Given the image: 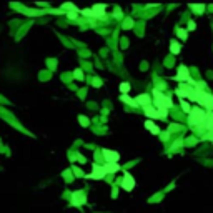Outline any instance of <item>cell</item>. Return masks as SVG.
<instances>
[{"label": "cell", "mask_w": 213, "mask_h": 213, "mask_svg": "<svg viewBox=\"0 0 213 213\" xmlns=\"http://www.w3.org/2000/svg\"><path fill=\"white\" fill-rule=\"evenodd\" d=\"M153 100H155V108L162 113L163 120H166V115H168V110L173 106V102L170 97L163 95L160 90H153Z\"/></svg>", "instance_id": "6da1fadb"}, {"label": "cell", "mask_w": 213, "mask_h": 213, "mask_svg": "<svg viewBox=\"0 0 213 213\" xmlns=\"http://www.w3.org/2000/svg\"><path fill=\"white\" fill-rule=\"evenodd\" d=\"M193 88H195L193 102L207 106L208 112H213V95L208 93V92H205V90H201V88H198V87H193Z\"/></svg>", "instance_id": "7a4b0ae2"}, {"label": "cell", "mask_w": 213, "mask_h": 213, "mask_svg": "<svg viewBox=\"0 0 213 213\" xmlns=\"http://www.w3.org/2000/svg\"><path fill=\"white\" fill-rule=\"evenodd\" d=\"M205 115H207V113H205L201 108H198V106L191 108V112L188 113V120H190V125H191V127H197V128H200V130H203Z\"/></svg>", "instance_id": "3957f363"}, {"label": "cell", "mask_w": 213, "mask_h": 213, "mask_svg": "<svg viewBox=\"0 0 213 213\" xmlns=\"http://www.w3.org/2000/svg\"><path fill=\"white\" fill-rule=\"evenodd\" d=\"M173 80H176V82H183V83H190L191 79H190V73H188V68L185 65H180L178 67V72H176V75H175V79Z\"/></svg>", "instance_id": "277c9868"}, {"label": "cell", "mask_w": 213, "mask_h": 213, "mask_svg": "<svg viewBox=\"0 0 213 213\" xmlns=\"http://www.w3.org/2000/svg\"><path fill=\"white\" fill-rule=\"evenodd\" d=\"M87 203V195H85V191H75V193L72 195V207H82V205H85Z\"/></svg>", "instance_id": "5b68a950"}, {"label": "cell", "mask_w": 213, "mask_h": 213, "mask_svg": "<svg viewBox=\"0 0 213 213\" xmlns=\"http://www.w3.org/2000/svg\"><path fill=\"white\" fill-rule=\"evenodd\" d=\"M105 175H106V173H105L103 166H100V165H97V163H95V165H93V170H92V173L85 175V178H90V180H102Z\"/></svg>", "instance_id": "8992f818"}, {"label": "cell", "mask_w": 213, "mask_h": 213, "mask_svg": "<svg viewBox=\"0 0 213 213\" xmlns=\"http://www.w3.org/2000/svg\"><path fill=\"white\" fill-rule=\"evenodd\" d=\"M102 153H103V157H105V163H118L120 155L117 153V152L108 150V148H103V150H102Z\"/></svg>", "instance_id": "52a82bcc"}, {"label": "cell", "mask_w": 213, "mask_h": 213, "mask_svg": "<svg viewBox=\"0 0 213 213\" xmlns=\"http://www.w3.org/2000/svg\"><path fill=\"white\" fill-rule=\"evenodd\" d=\"M122 188H123V190H127V191H132L133 188H135V178L130 175V173H125V175H123Z\"/></svg>", "instance_id": "ba28073f"}, {"label": "cell", "mask_w": 213, "mask_h": 213, "mask_svg": "<svg viewBox=\"0 0 213 213\" xmlns=\"http://www.w3.org/2000/svg\"><path fill=\"white\" fill-rule=\"evenodd\" d=\"M135 103H137V105H141L143 108H147V106H152V98L148 97L147 93H140L137 98H135Z\"/></svg>", "instance_id": "9c48e42d"}, {"label": "cell", "mask_w": 213, "mask_h": 213, "mask_svg": "<svg viewBox=\"0 0 213 213\" xmlns=\"http://www.w3.org/2000/svg\"><path fill=\"white\" fill-rule=\"evenodd\" d=\"M145 110V115L148 117V118H155V120H163V117H162V113L158 112L157 108H153V106H147V108H143Z\"/></svg>", "instance_id": "30bf717a"}, {"label": "cell", "mask_w": 213, "mask_h": 213, "mask_svg": "<svg viewBox=\"0 0 213 213\" xmlns=\"http://www.w3.org/2000/svg\"><path fill=\"white\" fill-rule=\"evenodd\" d=\"M203 130H210V132H213V112H207V115H205Z\"/></svg>", "instance_id": "8fae6325"}, {"label": "cell", "mask_w": 213, "mask_h": 213, "mask_svg": "<svg viewBox=\"0 0 213 213\" xmlns=\"http://www.w3.org/2000/svg\"><path fill=\"white\" fill-rule=\"evenodd\" d=\"M103 170H105V173H117L120 170V165L118 163H105Z\"/></svg>", "instance_id": "7c38bea8"}, {"label": "cell", "mask_w": 213, "mask_h": 213, "mask_svg": "<svg viewBox=\"0 0 213 213\" xmlns=\"http://www.w3.org/2000/svg\"><path fill=\"white\" fill-rule=\"evenodd\" d=\"M82 13H83L85 17H90V19H105V15H100V13L93 12L92 9H83V10H82Z\"/></svg>", "instance_id": "4fadbf2b"}, {"label": "cell", "mask_w": 213, "mask_h": 213, "mask_svg": "<svg viewBox=\"0 0 213 213\" xmlns=\"http://www.w3.org/2000/svg\"><path fill=\"white\" fill-rule=\"evenodd\" d=\"M145 128L150 130V132L153 133V135H158V133H160V128H158L157 125H155L153 122H152V120H147V122H145Z\"/></svg>", "instance_id": "5bb4252c"}, {"label": "cell", "mask_w": 213, "mask_h": 213, "mask_svg": "<svg viewBox=\"0 0 213 213\" xmlns=\"http://www.w3.org/2000/svg\"><path fill=\"white\" fill-rule=\"evenodd\" d=\"M170 50H172L173 55H178V53H180V44L176 40H173L172 44H170Z\"/></svg>", "instance_id": "9a60e30c"}, {"label": "cell", "mask_w": 213, "mask_h": 213, "mask_svg": "<svg viewBox=\"0 0 213 213\" xmlns=\"http://www.w3.org/2000/svg\"><path fill=\"white\" fill-rule=\"evenodd\" d=\"M120 100L125 102V103H128V105H132V106H138L137 103H135V100H132L128 95H120Z\"/></svg>", "instance_id": "2e32d148"}, {"label": "cell", "mask_w": 213, "mask_h": 213, "mask_svg": "<svg viewBox=\"0 0 213 213\" xmlns=\"http://www.w3.org/2000/svg\"><path fill=\"white\" fill-rule=\"evenodd\" d=\"M190 9L193 10V12H197V13H203L205 12V5H203V3H198V5H190Z\"/></svg>", "instance_id": "e0dca14e"}, {"label": "cell", "mask_w": 213, "mask_h": 213, "mask_svg": "<svg viewBox=\"0 0 213 213\" xmlns=\"http://www.w3.org/2000/svg\"><path fill=\"white\" fill-rule=\"evenodd\" d=\"M120 92H122V95H127L130 92V83H127V82L120 83Z\"/></svg>", "instance_id": "ac0fdd59"}, {"label": "cell", "mask_w": 213, "mask_h": 213, "mask_svg": "<svg viewBox=\"0 0 213 213\" xmlns=\"http://www.w3.org/2000/svg\"><path fill=\"white\" fill-rule=\"evenodd\" d=\"M105 9H106V5H100V3H97V5H93V12H97V13H100V15H103V12H105Z\"/></svg>", "instance_id": "d6986e66"}, {"label": "cell", "mask_w": 213, "mask_h": 213, "mask_svg": "<svg viewBox=\"0 0 213 213\" xmlns=\"http://www.w3.org/2000/svg\"><path fill=\"white\" fill-rule=\"evenodd\" d=\"M73 77H75L77 80H80V82H83V79H85V77H83V72H82V68H75V70H73Z\"/></svg>", "instance_id": "ffe728a7"}, {"label": "cell", "mask_w": 213, "mask_h": 213, "mask_svg": "<svg viewBox=\"0 0 213 213\" xmlns=\"http://www.w3.org/2000/svg\"><path fill=\"white\" fill-rule=\"evenodd\" d=\"M62 9H65V10H70V12H77V7L73 5V3H62Z\"/></svg>", "instance_id": "44dd1931"}, {"label": "cell", "mask_w": 213, "mask_h": 213, "mask_svg": "<svg viewBox=\"0 0 213 213\" xmlns=\"http://www.w3.org/2000/svg\"><path fill=\"white\" fill-rule=\"evenodd\" d=\"M79 122H80L82 127H88V123H90V122H88V118H87L85 115H80V117H79Z\"/></svg>", "instance_id": "7402d4cb"}, {"label": "cell", "mask_w": 213, "mask_h": 213, "mask_svg": "<svg viewBox=\"0 0 213 213\" xmlns=\"http://www.w3.org/2000/svg\"><path fill=\"white\" fill-rule=\"evenodd\" d=\"M180 103H182V108H183V112H187V113H190V112H191V106L188 105L185 100H180Z\"/></svg>", "instance_id": "603a6c76"}, {"label": "cell", "mask_w": 213, "mask_h": 213, "mask_svg": "<svg viewBox=\"0 0 213 213\" xmlns=\"http://www.w3.org/2000/svg\"><path fill=\"white\" fill-rule=\"evenodd\" d=\"M176 35H178L180 38H183V40H185V38H187V30H183V28H178V30H176Z\"/></svg>", "instance_id": "cb8c5ba5"}, {"label": "cell", "mask_w": 213, "mask_h": 213, "mask_svg": "<svg viewBox=\"0 0 213 213\" xmlns=\"http://www.w3.org/2000/svg\"><path fill=\"white\" fill-rule=\"evenodd\" d=\"M133 27V20L132 19H127L125 23H123V28H132Z\"/></svg>", "instance_id": "d4e9b609"}, {"label": "cell", "mask_w": 213, "mask_h": 213, "mask_svg": "<svg viewBox=\"0 0 213 213\" xmlns=\"http://www.w3.org/2000/svg\"><path fill=\"white\" fill-rule=\"evenodd\" d=\"M67 17H68L70 20H75L77 19V13L75 12H68V13H67Z\"/></svg>", "instance_id": "484cf974"}, {"label": "cell", "mask_w": 213, "mask_h": 213, "mask_svg": "<svg viewBox=\"0 0 213 213\" xmlns=\"http://www.w3.org/2000/svg\"><path fill=\"white\" fill-rule=\"evenodd\" d=\"M100 85H102V82L98 80V79H95V80H93V87H97V88H98Z\"/></svg>", "instance_id": "4316f807"}, {"label": "cell", "mask_w": 213, "mask_h": 213, "mask_svg": "<svg viewBox=\"0 0 213 213\" xmlns=\"http://www.w3.org/2000/svg\"><path fill=\"white\" fill-rule=\"evenodd\" d=\"M195 27H197V25H195V22H190V23H188V30H195Z\"/></svg>", "instance_id": "83f0119b"}, {"label": "cell", "mask_w": 213, "mask_h": 213, "mask_svg": "<svg viewBox=\"0 0 213 213\" xmlns=\"http://www.w3.org/2000/svg\"><path fill=\"white\" fill-rule=\"evenodd\" d=\"M77 157H79V162H80V163H85V162H87V160L82 157V155H77Z\"/></svg>", "instance_id": "f1b7e54d"}, {"label": "cell", "mask_w": 213, "mask_h": 213, "mask_svg": "<svg viewBox=\"0 0 213 213\" xmlns=\"http://www.w3.org/2000/svg\"><path fill=\"white\" fill-rule=\"evenodd\" d=\"M205 138H210V140H213V133H208V135H207V137H205Z\"/></svg>", "instance_id": "f546056e"}]
</instances>
